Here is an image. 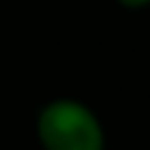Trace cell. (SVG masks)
<instances>
[{
  "label": "cell",
  "instance_id": "cell-1",
  "mask_svg": "<svg viewBox=\"0 0 150 150\" xmlns=\"http://www.w3.org/2000/svg\"><path fill=\"white\" fill-rule=\"evenodd\" d=\"M40 150H105V128L90 105L78 98H55L38 110Z\"/></svg>",
  "mask_w": 150,
  "mask_h": 150
},
{
  "label": "cell",
  "instance_id": "cell-2",
  "mask_svg": "<svg viewBox=\"0 0 150 150\" xmlns=\"http://www.w3.org/2000/svg\"><path fill=\"white\" fill-rule=\"evenodd\" d=\"M120 8L125 10H143V8H150V0H115Z\"/></svg>",
  "mask_w": 150,
  "mask_h": 150
}]
</instances>
